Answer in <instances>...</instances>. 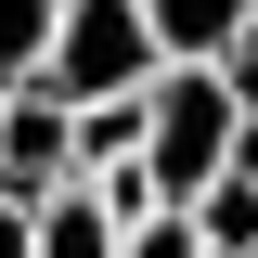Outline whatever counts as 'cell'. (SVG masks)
<instances>
[{
	"instance_id": "1",
	"label": "cell",
	"mask_w": 258,
	"mask_h": 258,
	"mask_svg": "<svg viewBox=\"0 0 258 258\" xmlns=\"http://www.w3.org/2000/svg\"><path fill=\"white\" fill-rule=\"evenodd\" d=\"M258 142V103H245V64H155L142 78V181L181 207L207 168H232Z\"/></svg>"
},
{
	"instance_id": "2",
	"label": "cell",
	"mask_w": 258,
	"mask_h": 258,
	"mask_svg": "<svg viewBox=\"0 0 258 258\" xmlns=\"http://www.w3.org/2000/svg\"><path fill=\"white\" fill-rule=\"evenodd\" d=\"M39 91L91 103V91H142L155 78V39H142V0H52V39L26 64Z\"/></svg>"
},
{
	"instance_id": "3",
	"label": "cell",
	"mask_w": 258,
	"mask_h": 258,
	"mask_svg": "<svg viewBox=\"0 0 258 258\" xmlns=\"http://www.w3.org/2000/svg\"><path fill=\"white\" fill-rule=\"evenodd\" d=\"M52 181H78V129H64V91L13 78V91H0V194H52Z\"/></svg>"
},
{
	"instance_id": "4",
	"label": "cell",
	"mask_w": 258,
	"mask_h": 258,
	"mask_svg": "<svg viewBox=\"0 0 258 258\" xmlns=\"http://www.w3.org/2000/svg\"><path fill=\"white\" fill-rule=\"evenodd\" d=\"M155 64H245L258 52V0H142Z\"/></svg>"
},
{
	"instance_id": "5",
	"label": "cell",
	"mask_w": 258,
	"mask_h": 258,
	"mask_svg": "<svg viewBox=\"0 0 258 258\" xmlns=\"http://www.w3.org/2000/svg\"><path fill=\"white\" fill-rule=\"evenodd\" d=\"M116 258H207V232H194V207H142V220H116Z\"/></svg>"
},
{
	"instance_id": "6",
	"label": "cell",
	"mask_w": 258,
	"mask_h": 258,
	"mask_svg": "<svg viewBox=\"0 0 258 258\" xmlns=\"http://www.w3.org/2000/svg\"><path fill=\"white\" fill-rule=\"evenodd\" d=\"M39 39H52V0H0V91L39 64Z\"/></svg>"
},
{
	"instance_id": "7",
	"label": "cell",
	"mask_w": 258,
	"mask_h": 258,
	"mask_svg": "<svg viewBox=\"0 0 258 258\" xmlns=\"http://www.w3.org/2000/svg\"><path fill=\"white\" fill-rule=\"evenodd\" d=\"M0 258H26V194H0Z\"/></svg>"
}]
</instances>
